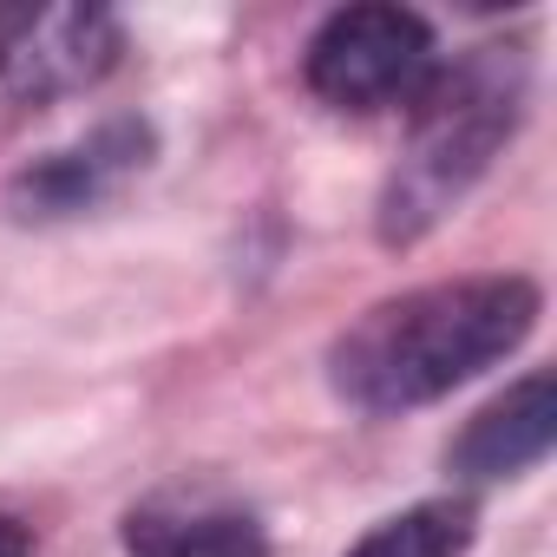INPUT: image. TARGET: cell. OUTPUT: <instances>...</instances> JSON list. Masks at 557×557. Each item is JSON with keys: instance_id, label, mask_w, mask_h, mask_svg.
Here are the masks:
<instances>
[{"instance_id": "obj_6", "label": "cell", "mask_w": 557, "mask_h": 557, "mask_svg": "<svg viewBox=\"0 0 557 557\" xmlns=\"http://www.w3.org/2000/svg\"><path fill=\"white\" fill-rule=\"evenodd\" d=\"M550 446H557V381L537 368L459 426V440L446 446V472L466 485H492L544 466Z\"/></svg>"}, {"instance_id": "obj_2", "label": "cell", "mask_w": 557, "mask_h": 557, "mask_svg": "<svg viewBox=\"0 0 557 557\" xmlns=\"http://www.w3.org/2000/svg\"><path fill=\"white\" fill-rule=\"evenodd\" d=\"M524 106H531V60L511 40L433 66V79L413 99V132L400 145V164L381 184L374 236L387 249H413L420 236H433L498 164L511 132L524 125Z\"/></svg>"}, {"instance_id": "obj_3", "label": "cell", "mask_w": 557, "mask_h": 557, "mask_svg": "<svg viewBox=\"0 0 557 557\" xmlns=\"http://www.w3.org/2000/svg\"><path fill=\"white\" fill-rule=\"evenodd\" d=\"M433 27L413 8H342L315 27L302 53V79L335 112H387L413 106L433 79Z\"/></svg>"}, {"instance_id": "obj_9", "label": "cell", "mask_w": 557, "mask_h": 557, "mask_svg": "<svg viewBox=\"0 0 557 557\" xmlns=\"http://www.w3.org/2000/svg\"><path fill=\"white\" fill-rule=\"evenodd\" d=\"M0 557H34V531L14 511H0Z\"/></svg>"}, {"instance_id": "obj_7", "label": "cell", "mask_w": 557, "mask_h": 557, "mask_svg": "<svg viewBox=\"0 0 557 557\" xmlns=\"http://www.w3.org/2000/svg\"><path fill=\"white\" fill-rule=\"evenodd\" d=\"M125 557H269V531L243 505L158 492L119 518Z\"/></svg>"}, {"instance_id": "obj_8", "label": "cell", "mask_w": 557, "mask_h": 557, "mask_svg": "<svg viewBox=\"0 0 557 557\" xmlns=\"http://www.w3.org/2000/svg\"><path fill=\"white\" fill-rule=\"evenodd\" d=\"M472 537H479L472 498H426V505L381 518L348 557H466Z\"/></svg>"}, {"instance_id": "obj_4", "label": "cell", "mask_w": 557, "mask_h": 557, "mask_svg": "<svg viewBox=\"0 0 557 557\" xmlns=\"http://www.w3.org/2000/svg\"><path fill=\"white\" fill-rule=\"evenodd\" d=\"M125 53V27L106 8H0V92L73 99L92 92Z\"/></svg>"}, {"instance_id": "obj_1", "label": "cell", "mask_w": 557, "mask_h": 557, "mask_svg": "<svg viewBox=\"0 0 557 557\" xmlns=\"http://www.w3.org/2000/svg\"><path fill=\"white\" fill-rule=\"evenodd\" d=\"M544 296L531 275H459L361 309L329 342V387L361 413H413L531 342Z\"/></svg>"}, {"instance_id": "obj_5", "label": "cell", "mask_w": 557, "mask_h": 557, "mask_svg": "<svg viewBox=\"0 0 557 557\" xmlns=\"http://www.w3.org/2000/svg\"><path fill=\"white\" fill-rule=\"evenodd\" d=\"M158 151V132L145 119H106L92 138L47 151L40 164H27L14 177V210L21 216H73L92 210L99 197H112L125 177H138Z\"/></svg>"}]
</instances>
